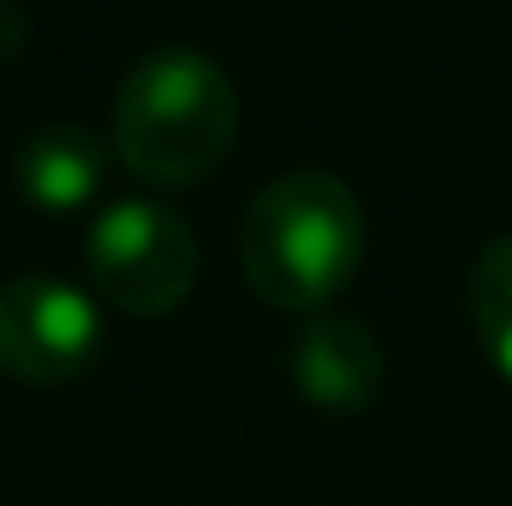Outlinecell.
<instances>
[{"instance_id":"6da1fadb","label":"cell","mask_w":512,"mask_h":506,"mask_svg":"<svg viewBox=\"0 0 512 506\" xmlns=\"http://www.w3.org/2000/svg\"><path fill=\"white\" fill-rule=\"evenodd\" d=\"M239 262L262 304L322 316L364 262V203L340 173L292 167L251 197Z\"/></svg>"},{"instance_id":"7a4b0ae2","label":"cell","mask_w":512,"mask_h":506,"mask_svg":"<svg viewBox=\"0 0 512 506\" xmlns=\"http://www.w3.org/2000/svg\"><path fill=\"white\" fill-rule=\"evenodd\" d=\"M239 143V90L197 48H155L114 96V149L149 185H197Z\"/></svg>"},{"instance_id":"3957f363","label":"cell","mask_w":512,"mask_h":506,"mask_svg":"<svg viewBox=\"0 0 512 506\" xmlns=\"http://www.w3.org/2000/svg\"><path fill=\"white\" fill-rule=\"evenodd\" d=\"M84 262L96 292L126 316H167L197 286V233L149 197L108 203L90 221Z\"/></svg>"},{"instance_id":"277c9868","label":"cell","mask_w":512,"mask_h":506,"mask_svg":"<svg viewBox=\"0 0 512 506\" xmlns=\"http://www.w3.org/2000/svg\"><path fill=\"white\" fill-rule=\"evenodd\" d=\"M102 352V310L90 292L54 274H18L0 286V370L24 387L78 381Z\"/></svg>"},{"instance_id":"5b68a950","label":"cell","mask_w":512,"mask_h":506,"mask_svg":"<svg viewBox=\"0 0 512 506\" xmlns=\"http://www.w3.org/2000/svg\"><path fill=\"white\" fill-rule=\"evenodd\" d=\"M292 381L316 411H364L382 393V346L358 316H310L292 346Z\"/></svg>"},{"instance_id":"8992f818","label":"cell","mask_w":512,"mask_h":506,"mask_svg":"<svg viewBox=\"0 0 512 506\" xmlns=\"http://www.w3.org/2000/svg\"><path fill=\"white\" fill-rule=\"evenodd\" d=\"M102 173H108V149H102L96 131L78 126V120L36 126L18 143V161H12L18 191L36 209H84L102 191Z\"/></svg>"},{"instance_id":"52a82bcc","label":"cell","mask_w":512,"mask_h":506,"mask_svg":"<svg viewBox=\"0 0 512 506\" xmlns=\"http://www.w3.org/2000/svg\"><path fill=\"white\" fill-rule=\"evenodd\" d=\"M471 328L483 340V358L512 381V233L483 245L471 268Z\"/></svg>"},{"instance_id":"ba28073f","label":"cell","mask_w":512,"mask_h":506,"mask_svg":"<svg viewBox=\"0 0 512 506\" xmlns=\"http://www.w3.org/2000/svg\"><path fill=\"white\" fill-rule=\"evenodd\" d=\"M24 36H30V12H24V0H0V60H12V54L24 48Z\"/></svg>"}]
</instances>
